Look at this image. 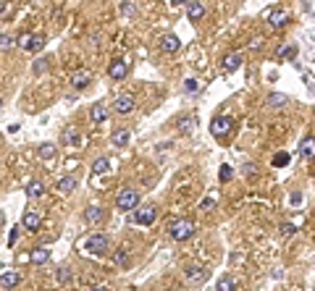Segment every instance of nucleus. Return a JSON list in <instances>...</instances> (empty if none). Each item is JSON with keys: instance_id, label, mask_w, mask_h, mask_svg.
Segmentation results:
<instances>
[{"instance_id": "obj_1", "label": "nucleus", "mask_w": 315, "mask_h": 291, "mask_svg": "<svg viewBox=\"0 0 315 291\" xmlns=\"http://www.w3.org/2000/svg\"><path fill=\"white\" fill-rule=\"evenodd\" d=\"M168 236L173 242H186V239L195 236V223L189 218H179V221H171L168 223Z\"/></svg>"}, {"instance_id": "obj_2", "label": "nucleus", "mask_w": 315, "mask_h": 291, "mask_svg": "<svg viewBox=\"0 0 315 291\" xmlns=\"http://www.w3.org/2000/svg\"><path fill=\"white\" fill-rule=\"evenodd\" d=\"M137 205H139V192L132 189V186H124V189L118 192V197H116V208L124 210V212L137 210Z\"/></svg>"}, {"instance_id": "obj_3", "label": "nucleus", "mask_w": 315, "mask_h": 291, "mask_svg": "<svg viewBox=\"0 0 315 291\" xmlns=\"http://www.w3.org/2000/svg\"><path fill=\"white\" fill-rule=\"evenodd\" d=\"M231 126H234V121H231L229 115H216L213 124H210V134H213L216 139H223V137H229Z\"/></svg>"}, {"instance_id": "obj_4", "label": "nucleus", "mask_w": 315, "mask_h": 291, "mask_svg": "<svg viewBox=\"0 0 315 291\" xmlns=\"http://www.w3.org/2000/svg\"><path fill=\"white\" fill-rule=\"evenodd\" d=\"M108 247H111V242H108L105 234H92V236H87V249L92 252V255H105Z\"/></svg>"}, {"instance_id": "obj_5", "label": "nucleus", "mask_w": 315, "mask_h": 291, "mask_svg": "<svg viewBox=\"0 0 315 291\" xmlns=\"http://www.w3.org/2000/svg\"><path fill=\"white\" fill-rule=\"evenodd\" d=\"M108 76H111L113 81H124L126 76H129V63L121 61V58H116L111 66H108Z\"/></svg>"}, {"instance_id": "obj_6", "label": "nucleus", "mask_w": 315, "mask_h": 291, "mask_svg": "<svg viewBox=\"0 0 315 291\" xmlns=\"http://www.w3.org/2000/svg\"><path fill=\"white\" fill-rule=\"evenodd\" d=\"M134 105H137L134 95H118V97H116V102H113L116 113H121V115H129L134 111Z\"/></svg>"}, {"instance_id": "obj_7", "label": "nucleus", "mask_w": 315, "mask_h": 291, "mask_svg": "<svg viewBox=\"0 0 315 291\" xmlns=\"http://www.w3.org/2000/svg\"><path fill=\"white\" fill-rule=\"evenodd\" d=\"M18 45H21L27 53H37V50H42L45 37H42V34H24L21 40H18Z\"/></svg>"}, {"instance_id": "obj_8", "label": "nucleus", "mask_w": 315, "mask_h": 291, "mask_svg": "<svg viewBox=\"0 0 315 291\" xmlns=\"http://www.w3.org/2000/svg\"><path fill=\"white\" fill-rule=\"evenodd\" d=\"M155 215H158L155 205H145V208H139V210H137V215H134V223H139V226H150L152 221H155Z\"/></svg>"}, {"instance_id": "obj_9", "label": "nucleus", "mask_w": 315, "mask_h": 291, "mask_svg": "<svg viewBox=\"0 0 315 291\" xmlns=\"http://www.w3.org/2000/svg\"><path fill=\"white\" fill-rule=\"evenodd\" d=\"M21 226H24V231H40V226H42V215L40 212H34V210H29V212H24V218H21Z\"/></svg>"}, {"instance_id": "obj_10", "label": "nucleus", "mask_w": 315, "mask_h": 291, "mask_svg": "<svg viewBox=\"0 0 315 291\" xmlns=\"http://www.w3.org/2000/svg\"><path fill=\"white\" fill-rule=\"evenodd\" d=\"M160 50L168 53V55L179 53V50H182V40H179L176 34H163V37H160Z\"/></svg>"}, {"instance_id": "obj_11", "label": "nucleus", "mask_w": 315, "mask_h": 291, "mask_svg": "<svg viewBox=\"0 0 315 291\" xmlns=\"http://www.w3.org/2000/svg\"><path fill=\"white\" fill-rule=\"evenodd\" d=\"M89 84H92V74H89L87 68L74 71V76H71V87H74V89H87Z\"/></svg>"}, {"instance_id": "obj_12", "label": "nucleus", "mask_w": 315, "mask_h": 291, "mask_svg": "<svg viewBox=\"0 0 315 291\" xmlns=\"http://www.w3.org/2000/svg\"><path fill=\"white\" fill-rule=\"evenodd\" d=\"M186 16H189V21H202L205 18V5L200 0H189L186 3Z\"/></svg>"}, {"instance_id": "obj_13", "label": "nucleus", "mask_w": 315, "mask_h": 291, "mask_svg": "<svg viewBox=\"0 0 315 291\" xmlns=\"http://www.w3.org/2000/svg\"><path fill=\"white\" fill-rule=\"evenodd\" d=\"M205 278H208V270H205L202 265H186V281H192V283H202Z\"/></svg>"}, {"instance_id": "obj_14", "label": "nucleus", "mask_w": 315, "mask_h": 291, "mask_svg": "<svg viewBox=\"0 0 315 291\" xmlns=\"http://www.w3.org/2000/svg\"><path fill=\"white\" fill-rule=\"evenodd\" d=\"M268 24H271L273 29L286 27V24H289V14H286V11H281V8H276V11H271V14H268Z\"/></svg>"}, {"instance_id": "obj_15", "label": "nucleus", "mask_w": 315, "mask_h": 291, "mask_svg": "<svg viewBox=\"0 0 315 291\" xmlns=\"http://www.w3.org/2000/svg\"><path fill=\"white\" fill-rule=\"evenodd\" d=\"M48 260H50V249L48 247H34L29 252V262L32 265H45Z\"/></svg>"}, {"instance_id": "obj_16", "label": "nucleus", "mask_w": 315, "mask_h": 291, "mask_svg": "<svg viewBox=\"0 0 315 291\" xmlns=\"http://www.w3.org/2000/svg\"><path fill=\"white\" fill-rule=\"evenodd\" d=\"M89 118H92L95 124H105L108 121V108L102 105V102H95V105L89 108Z\"/></svg>"}, {"instance_id": "obj_17", "label": "nucleus", "mask_w": 315, "mask_h": 291, "mask_svg": "<svg viewBox=\"0 0 315 291\" xmlns=\"http://www.w3.org/2000/svg\"><path fill=\"white\" fill-rule=\"evenodd\" d=\"M299 155L305 160H310V158H315V137H305L299 142Z\"/></svg>"}, {"instance_id": "obj_18", "label": "nucleus", "mask_w": 315, "mask_h": 291, "mask_svg": "<svg viewBox=\"0 0 315 291\" xmlns=\"http://www.w3.org/2000/svg\"><path fill=\"white\" fill-rule=\"evenodd\" d=\"M286 102H289V97H286V95H281V92H271V95L265 97V105H268V108H273V111L284 108Z\"/></svg>"}, {"instance_id": "obj_19", "label": "nucleus", "mask_w": 315, "mask_h": 291, "mask_svg": "<svg viewBox=\"0 0 315 291\" xmlns=\"http://www.w3.org/2000/svg\"><path fill=\"white\" fill-rule=\"evenodd\" d=\"M0 283H3V289H14L18 283V273H16V270H11V268H5L3 273H0Z\"/></svg>"}, {"instance_id": "obj_20", "label": "nucleus", "mask_w": 315, "mask_h": 291, "mask_svg": "<svg viewBox=\"0 0 315 291\" xmlns=\"http://www.w3.org/2000/svg\"><path fill=\"white\" fill-rule=\"evenodd\" d=\"M55 189L61 192V194H71V192L76 189V178H74V176H63V178H58Z\"/></svg>"}, {"instance_id": "obj_21", "label": "nucleus", "mask_w": 315, "mask_h": 291, "mask_svg": "<svg viewBox=\"0 0 315 291\" xmlns=\"http://www.w3.org/2000/svg\"><path fill=\"white\" fill-rule=\"evenodd\" d=\"M239 66H242V53H229L226 58H223V71H229V74L236 71Z\"/></svg>"}, {"instance_id": "obj_22", "label": "nucleus", "mask_w": 315, "mask_h": 291, "mask_svg": "<svg viewBox=\"0 0 315 291\" xmlns=\"http://www.w3.org/2000/svg\"><path fill=\"white\" fill-rule=\"evenodd\" d=\"M102 218H105V212H102L98 205H89V208L84 210V221H87V223H100Z\"/></svg>"}, {"instance_id": "obj_23", "label": "nucleus", "mask_w": 315, "mask_h": 291, "mask_svg": "<svg viewBox=\"0 0 315 291\" xmlns=\"http://www.w3.org/2000/svg\"><path fill=\"white\" fill-rule=\"evenodd\" d=\"M129 139H132V131H129V129H118V131L113 134V145H116V147H126V145H129Z\"/></svg>"}, {"instance_id": "obj_24", "label": "nucleus", "mask_w": 315, "mask_h": 291, "mask_svg": "<svg viewBox=\"0 0 315 291\" xmlns=\"http://www.w3.org/2000/svg\"><path fill=\"white\" fill-rule=\"evenodd\" d=\"M37 155H40L42 160H53L55 158V145H50V142H45V145L37 147Z\"/></svg>"}, {"instance_id": "obj_25", "label": "nucleus", "mask_w": 315, "mask_h": 291, "mask_svg": "<svg viewBox=\"0 0 315 291\" xmlns=\"http://www.w3.org/2000/svg\"><path fill=\"white\" fill-rule=\"evenodd\" d=\"M234 289H236V281L231 275H223L221 281L216 283V291H234Z\"/></svg>"}, {"instance_id": "obj_26", "label": "nucleus", "mask_w": 315, "mask_h": 291, "mask_svg": "<svg viewBox=\"0 0 315 291\" xmlns=\"http://www.w3.org/2000/svg\"><path fill=\"white\" fill-rule=\"evenodd\" d=\"M92 171L95 173H108V171H111V160H108V158H98L92 163Z\"/></svg>"}, {"instance_id": "obj_27", "label": "nucleus", "mask_w": 315, "mask_h": 291, "mask_svg": "<svg viewBox=\"0 0 315 291\" xmlns=\"http://www.w3.org/2000/svg\"><path fill=\"white\" fill-rule=\"evenodd\" d=\"M76 139H79V131H76L74 126H68L66 131H63V137H61V142H63V145H74Z\"/></svg>"}, {"instance_id": "obj_28", "label": "nucleus", "mask_w": 315, "mask_h": 291, "mask_svg": "<svg viewBox=\"0 0 315 291\" xmlns=\"http://www.w3.org/2000/svg\"><path fill=\"white\" fill-rule=\"evenodd\" d=\"M27 194H29V197H42V194H45V186L40 184V181H32V184L27 186Z\"/></svg>"}, {"instance_id": "obj_29", "label": "nucleus", "mask_w": 315, "mask_h": 291, "mask_svg": "<svg viewBox=\"0 0 315 291\" xmlns=\"http://www.w3.org/2000/svg\"><path fill=\"white\" fill-rule=\"evenodd\" d=\"M279 234L284 236V239H289V236H294V234H297V226L286 221V223H281V226H279Z\"/></svg>"}, {"instance_id": "obj_30", "label": "nucleus", "mask_w": 315, "mask_h": 291, "mask_svg": "<svg viewBox=\"0 0 315 291\" xmlns=\"http://www.w3.org/2000/svg\"><path fill=\"white\" fill-rule=\"evenodd\" d=\"M273 165H276V168L289 165V152H276V155H273Z\"/></svg>"}, {"instance_id": "obj_31", "label": "nucleus", "mask_w": 315, "mask_h": 291, "mask_svg": "<svg viewBox=\"0 0 315 291\" xmlns=\"http://www.w3.org/2000/svg\"><path fill=\"white\" fill-rule=\"evenodd\" d=\"M14 45H16V40H14L11 34H3V37H0V50H3V53H8Z\"/></svg>"}, {"instance_id": "obj_32", "label": "nucleus", "mask_w": 315, "mask_h": 291, "mask_svg": "<svg viewBox=\"0 0 315 291\" xmlns=\"http://www.w3.org/2000/svg\"><path fill=\"white\" fill-rule=\"evenodd\" d=\"M218 176H221L223 184H229V181L234 178V168H231V165H221V173H218Z\"/></svg>"}, {"instance_id": "obj_33", "label": "nucleus", "mask_w": 315, "mask_h": 291, "mask_svg": "<svg viewBox=\"0 0 315 291\" xmlns=\"http://www.w3.org/2000/svg\"><path fill=\"white\" fill-rule=\"evenodd\" d=\"M24 226H14V228L8 231V247H14V244L18 242V231H21Z\"/></svg>"}, {"instance_id": "obj_34", "label": "nucleus", "mask_w": 315, "mask_h": 291, "mask_svg": "<svg viewBox=\"0 0 315 291\" xmlns=\"http://www.w3.org/2000/svg\"><path fill=\"white\" fill-rule=\"evenodd\" d=\"M216 205H218V202H216L213 197H205L202 202H200V210H205V212H210V210H216Z\"/></svg>"}, {"instance_id": "obj_35", "label": "nucleus", "mask_w": 315, "mask_h": 291, "mask_svg": "<svg viewBox=\"0 0 315 291\" xmlns=\"http://www.w3.org/2000/svg\"><path fill=\"white\" fill-rule=\"evenodd\" d=\"M294 53H297L294 45H289V48H279V58H294Z\"/></svg>"}, {"instance_id": "obj_36", "label": "nucleus", "mask_w": 315, "mask_h": 291, "mask_svg": "<svg viewBox=\"0 0 315 291\" xmlns=\"http://www.w3.org/2000/svg\"><path fill=\"white\" fill-rule=\"evenodd\" d=\"M129 262V249H118V255H116V265H126Z\"/></svg>"}, {"instance_id": "obj_37", "label": "nucleus", "mask_w": 315, "mask_h": 291, "mask_svg": "<svg viewBox=\"0 0 315 291\" xmlns=\"http://www.w3.org/2000/svg\"><path fill=\"white\" fill-rule=\"evenodd\" d=\"M192 124H195V118H192V115H184V118L179 121V126H182V131H192Z\"/></svg>"}, {"instance_id": "obj_38", "label": "nucleus", "mask_w": 315, "mask_h": 291, "mask_svg": "<svg viewBox=\"0 0 315 291\" xmlns=\"http://www.w3.org/2000/svg\"><path fill=\"white\" fill-rule=\"evenodd\" d=\"M68 278H71V270H68V268H61V270H58V281H61V283H66Z\"/></svg>"}, {"instance_id": "obj_39", "label": "nucleus", "mask_w": 315, "mask_h": 291, "mask_svg": "<svg viewBox=\"0 0 315 291\" xmlns=\"http://www.w3.org/2000/svg\"><path fill=\"white\" fill-rule=\"evenodd\" d=\"M121 11H124L126 16H134V14H137V8H134V3H129V0H126L124 5H121Z\"/></svg>"}, {"instance_id": "obj_40", "label": "nucleus", "mask_w": 315, "mask_h": 291, "mask_svg": "<svg viewBox=\"0 0 315 291\" xmlns=\"http://www.w3.org/2000/svg\"><path fill=\"white\" fill-rule=\"evenodd\" d=\"M184 89H186L189 95H195V92H197V81H195V79H186V81H184Z\"/></svg>"}, {"instance_id": "obj_41", "label": "nucleus", "mask_w": 315, "mask_h": 291, "mask_svg": "<svg viewBox=\"0 0 315 291\" xmlns=\"http://www.w3.org/2000/svg\"><path fill=\"white\" fill-rule=\"evenodd\" d=\"M289 202H292V205H299V202H302V194H299V192H292V197H289Z\"/></svg>"}, {"instance_id": "obj_42", "label": "nucleus", "mask_w": 315, "mask_h": 291, "mask_svg": "<svg viewBox=\"0 0 315 291\" xmlns=\"http://www.w3.org/2000/svg\"><path fill=\"white\" fill-rule=\"evenodd\" d=\"M189 0H171V5H186Z\"/></svg>"}, {"instance_id": "obj_43", "label": "nucleus", "mask_w": 315, "mask_h": 291, "mask_svg": "<svg viewBox=\"0 0 315 291\" xmlns=\"http://www.w3.org/2000/svg\"><path fill=\"white\" fill-rule=\"evenodd\" d=\"M92 291H111V289H108V286H95Z\"/></svg>"}, {"instance_id": "obj_44", "label": "nucleus", "mask_w": 315, "mask_h": 291, "mask_svg": "<svg viewBox=\"0 0 315 291\" xmlns=\"http://www.w3.org/2000/svg\"><path fill=\"white\" fill-rule=\"evenodd\" d=\"M171 291H186V289H171Z\"/></svg>"}, {"instance_id": "obj_45", "label": "nucleus", "mask_w": 315, "mask_h": 291, "mask_svg": "<svg viewBox=\"0 0 315 291\" xmlns=\"http://www.w3.org/2000/svg\"><path fill=\"white\" fill-rule=\"evenodd\" d=\"M3 291H14V289H3Z\"/></svg>"}]
</instances>
